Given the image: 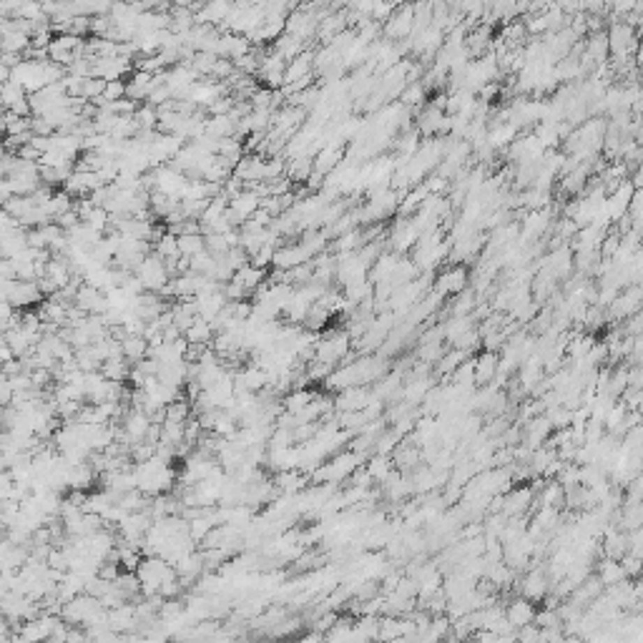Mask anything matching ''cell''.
I'll return each instance as SVG.
<instances>
[{"instance_id":"6da1fadb","label":"cell","mask_w":643,"mask_h":643,"mask_svg":"<svg viewBox=\"0 0 643 643\" xmlns=\"http://www.w3.org/2000/svg\"><path fill=\"white\" fill-rule=\"evenodd\" d=\"M136 573H138V581H141V596L158 593L163 583H169V581H174V578H179V573H176L174 566H171L169 561L158 558V556L144 558Z\"/></svg>"},{"instance_id":"7a4b0ae2","label":"cell","mask_w":643,"mask_h":643,"mask_svg":"<svg viewBox=\"0 0 643 643\" xmlns=\"http://www.w3.org/2000/svg\"><path fill=\"white\" fill-rule=\"evenodd\" d=\"M3 300L10 302L18 312L33 304H43V292L38 281H20V279H3Z\"/></svg>"},{"instance_id":"3957f363","label":"cell","mask_w":643,"mask_h":643,"mask_svg":"<svg viewBox=\"0 0 643 643\" xmlns=\"http://www.w3.org/2000/svg\"><path fill=\"white\" fill-rule=\"evenodd\" d=\"M133 274L141 279V284L146 287V292H154V294H158L171 281V274H169V269H166V262H163L156 251H151V254L146 256L144 262H141V267H138Z\"/></svg>"},{"instance_id":"277c9868","label":"cell","mask_w":643,"mask_h":643,"mask_svg":"<svg viewBox=\"0 0 643 643\" xmlns=\"http://www.w3.org/2000/svg\"><path fill=\"white\" fill-rule=\"evenodd\" d=\"M608 45L616 61H628L633 50H638V33L628 23L613 20L611 31H608Z\"/></svg>"},{"instance_id":"5b68a950","label":"cell","mask_w":643,"mask_h":643,"mask_svg":"<svg viewBox=\"0 0 643 643\" xmlns=\"http://www.w3.org/2000/svg\"><path fill=\"white\" fill-rule=\"evenodd\" d=\"M468 281H470L468 269L460 267V264H455V267H448L445 272L437 274L435 292L440 294V297H457L460 292L468 289Z\"/></svg>"},{"instance_id":"8992f818","label":"cell","mask_w":643,"mask_h":643,"mask_svg":"<svg viewBox=\"0 0 643 643\" xmlns=\"http://www.w3.org/2000/svg\"><path fill=\"white\" fill-rule=\"evenodd\" d=\"M518 593L523 596V598L533 600V603H538V600H545L550 596V578H548V573H545L543 568H531L528 573L523 575V581L518 583Z\"/></svg>"},{"instance_id":"52a82bcc","label":"cell","mask_w":643,"mask_h":643,"mask_svg":"<svg viewBox=\"0 0 643 643\" xmlns=\"http://www.w3.org/2000/svg\"><path fill=\"white\" fill-rule=\"evenodd\" d=\"M385 36L392 40H402V38L413 36L415 31V8L413 6H400L392 13V18L385 23Z\"/></svg>"},{"instance_id":"ba28073f","label":"cell","mask_w":643,"mask_h":643,"mask_svg":"<svg viewBox=\"0 0 643 643\" xmlns=\"http://www.w3.org/2000/svg\"><path fill=\"white\" fill-rule=\"evenodd\" d=\"M535 616H538L535 603L528 600V598H523V596L512 598L510 603L505 606V619L510 621V626L515 628V631H520V628H525V626L535 623Z\"/></svg>"},{"instance_id":"9c48e42d","label":"cell","mask_w":643,"mask_h":643,"mask_svg":"<svg viewBox=\"0 0 643 643\" xmlns=\"http://www.w3.org/2000/svg\"><path fill=\"white\" fill-rule=\"evenodd\" d=\"M500 375V355L485 352L475 357V387H490L493 380Z\"/></svg>"},{"instance_id":"30bf717a","label":"cell","mask_w":643,"mask_h":643,"mask_svg":"<svg viewBox=\"0 0 643 643\" xmlns=\"http://www.w3.org/2000/svg\"><path fill=\"white\" fill-rule=\"evenodd\" d=\"M75 306H81L86 314H106L111 309L106 294L101 292V289L91 287V284H86V281H83V287L75 294Z\"/></svg>"},{"instance_id":"8fae6325","label":"cell","mask_w":643,"mask_h":643,"mask_svg":"<svg viewBox=\"0 0 643 643\" xmlns=\"http://www.w3.org/2000/svg\"><path fill=\"white\" fill-rule=\"evenodd\" d=\"M369 402H372V394H369L367 390H364V387H352V390H344V392L337 394V400H334V410H337L339 415L362 413Z\"/></svg>"},{"instance_id":"7c38bea8","label":"cell","mask_w":643,"mask_h":643,"mask_svg":"<svg viewBox=\"0 0 643 643\" xmlns=\"http://www.w3.org/2000/svg\"><path fill=\"white\" fill-rule=\"evenodd\" d=\"M550 435H553V425H550V420L545 415H538L531 422H525V448H543V443L550 440Z\"/></svg>"},{"instance_id":"4fadbf2b","label":"cell","mask_w":643,"mask_h":643,"mask_svg":"<svg viewBox=\"0 0 643 643\" xmlns=\"http://www.w3.org/2000/svg\"><path fill=\"white\" fill-rule=\"evenodd\" d=\"M596 578H598L600 586L606 588V591L628 581V578H626L623 566H621V561H613V558H600L598 568H596Z\"/></svg>"},{"instance_id":"5bb4252c","label":"cell","mask_w":643,"mask_h":643,"mask_svg":"<svg viewBox=\"0 0 643 643\" xmlns=\"http://www.w3.org/2000/svg\"><path fill=\"white\" fill-rule=\"evenodd\" d=\"M306 480H309V475L302 473V470H284V473H276L274 485L276 490H281V495H300L304 493Z\"/></svg>"},{"instance_id":"9a60e30c","label":"cell","mask_w":643,"mask_h":643,"mask_svg":"<svg viewBox=\"0 0 643 643\" xmlns=\"http://www.w3.org/2000/svg\"><path fill=\"white\" fill-rule=\"evenodd\" d=\"M0 246H3V259H15L20 251L28 249V229L0 231Z\"/></svg>"},{"instance_id":"2e32d148","label":"cell","mask_w":643,"mask_h":643,"mask_svg":"<svg viewBox=\"0 0 643 643\" xmlns=\"http://www.w3.org/2000/svg\"><path fill=\"white\" fill-rule=\"evenodd\" d=\"M98 473L94 470L91 462H81V465H71V475H68V487L71 490H83L88 493V487L94 485Z\"/></svg>"},{"instance_id":"e0dca14e","label":"cell","mask_w":643,"mask_h":643,"mask_svg":"<svg viewBox=\"0 0 643 643\" xmlns=\"http://www.w3.org/2000/svg\"><path fill=\"white\" fill-rule=\"evenodd\" d=\"M314 397H317V392H312V390H292V392L284 394V400H281V405H284V413L289 415H302L306 410V407L312 405Z\"/></svg>"},{"instance_id":"ac0fdd59","label":"cell","mask_w":643,"mask_h":643,"mask_svg":"<svg viewBox=\"0 0 643 643\" xmlns=\"http://www.w3.org/2000/svg\"><path fill=\"white\" fill-rule=\"evenodd\" d=\"M237 121L231 119V116H209L207 121V136L212 138H231L237 136Z\"/></svg>"},{"instance_id":"d6986e66","label":"cell","mask_w":643,"mask_h":643,"mask_svg":"<svg viewBox=\"0 0 643 643\" xmlns=\"http://www.w3.org/2000/svg\"><path fill=\"white\" fill-rule=\"evenodd\" d=\"M31 45H33V38L25 36V33L10 31V33H6V36H0V53H15V56H23Z\"/></svg>"},{"instance_id":"ffe728a7","label":"cell","mask_w":643,"mask_h":643,"mask_svg":"<svg viewBox=\"0 0 643 643\" xmlns=\"http://www.w3.org/2000/svg\"><path fill=\"white\" fill-rule=\"evenodd\" d=\"M314 174V158L309 156H302V158H292V161H287V179L289 182H309Z\"/></svg>"},{"instance_id":"44dd1931","label":"cell","mask_w":643,"mask_h":643,"mask_svg":"<svg viewBox=\"0 0 643 643\" xmlns=\"http://www.w3.org/2000/svg\"><path fill=\"white\" fill-rule=\"evenodd\" d=\"M621 528H626L628 533H636L643 528V503H626L621 508Z\"/></svg>"},{"instance_id":"7402d4cb","label":"cell","mask_w":643,"mask_h":643,"mask_svg":"<svg viewBox=\"0 0 643 643\" xmlns=\"http://www.w3.org/2000/svg\"><path fill=\"white\" fill-rule=\"evenodd\" d=\"M550 221V214L548 212H531L528 216H525L523 221V237L518 239V242H523V239H535L540 237L545 231V226H548Z\"/></svg>"},{"instance_id":"603a6c76","label":"cell","mask_w":643,"mask_h":643,"mask_svg":"<svg viewBox=\"0 0 643 643\" xmlns=\"http://www.w3.org/2000/svg\"><path fill=\"white\" fill-rule=\"evenodd\" d=\"M184 337H186L189 344H209V347H212L214 337H216V332H214L212 322H207V319L199 317L194 325H191V330L184 334Z\"/></svg>"},{"instance_id":"cb8c5ba5","label":"cell","mask_w":643,"mask_h":643,"mask_svg":"<svg viewBox=\"0 0 643 643\" xmlns=\"http://www.w3.org/2000/svg\"><path fill=\"white\" fill-rule=\"evenodd\" d=\"M364 470H367V475L372 478V482H385L390 475L394 473V470H392V460H390L387 455L369 457V460L364 462Z\"/></svg>"},{"instance_id":"d4e9b609","label":"cell","mask_w":643,"mask_h":643,"mask_svg":"<svg viewBox=\"0 0 643 643\" xmlns=\"http://www.w3.org/2000/svg\"><path fill=\"white\" fill-rule=\"evenodd\" d=\"M272 48H274L276 53H279V56L284 58L287 63L294 61V58H300L302 53L306 50L304 43H302V40H297L294 36H289V33H284L279 40H274V43H272Z\"/></svg>"},{"instance_id":"484cf974","label":"cell","mask_w":643,"mask_h":643,"mask_svg":"<svg viewBox=\"0 0 643 643\" xmlns=\"http://www.w3.org/2000/svg\"><path fill=\"white\" fill-rule=\"evenodd\" d=\"M101 375L111 382H128L131 375V367H128V360L119 357V360H108V362L101 364Z\"/></svg>"},{"instance_id":"4316f807","label":"cell","mask_w":643,"mask_h":643,"mask_svg":"<svg viewBox=\"0 0 643 643\" xmlns=\"http://www.w3.org/2000/svg\"><path fill=\"white\" fill-rule=\"evenodd\" d=\"M121 344H124V357L131 364H138L141 360H146V357H149L151 344L146 342L144 337H126Z\"/></svg>"},{"instance_id":"83f0119b","label":"cell","mask_w":643,"mask_h":643,"mask_svg":"<svg viewBox=\"0 0 643 643\" xmlns=\"http://www.w3.org/2000/svg\"><path fill=\"white\" fill-rule=\"evenodd\" d=\"M154 251L161 256L163 262H176V259H182V251H179V237H174V234L166 231V234L154 244Z\"/></svg>"},{"instance_id":"f1b7e54d","label":"cell","mask_w":643,"mask_h":643,"mask_svg":"<svg viewBox=\"0 0 643 643\" xmlns=\"http://www.w3.org/2000/svg\"><path fill=\"white\" fill-rule=\"evenodd\" d=\"M179 251L186 259H194L196 254L207 251V239H204V234H184V237H179Z\"/></svg>"},{"instance_id":"f546056e","label":"cell","mask_w":643,"mask_h":643,"mask_svg":"<svg viewBox=\"0 0 643 643\" xmlns=\"http://www.w3.org/2000/svg\"><path fill=\"white\" fill-rule=\"evenodd\" d=\"M462 362H468V352H462V350H450V352H445L443 360L437 362V375L452 377V375H455V369L460 367Z\"/></svg>"},{"instance_id":"4dcf8cb0","label":"cell","mask_w":643,"mask_h":643,"mask_svg":"<svg viewBox=\"0 0 643 643\" xmlns=\"http://www.w3.org/2000/svg\"><path fill=\"white\" fill-rule=\"evenodd\" d=\"M0 101H3V108L10 111V108H15L18 103L28 101V91H25L23 86H18L15 81H10V83H6V86L0 88Z\"/></svg>"},{"instance_id":"1f68e13d","label":"cell","mask_w":643,"mask_h":643,"mask_svg":"<svg viewBox=\"0 0 643 643\" xmlns=\"http://www.w3.org/2000/svg\"><path fill=\"white\" fill-rule=\"evenodd\" d=\"M191 402L186 400V394L184 397H179L176 402H171L169 407H166V422H179V425H186L189 420H191Z\"/></svg>"},{"instance_id":"d6a6232c","label":"cell","mask_w":643,"mask_h":643,"mask_svg":"<svg viewBox=\"0 0 643 643\" xmlns=\"http://www.w3.org/2000/svg\"><path fill=\"white\" fill-rule=\"evenodd\" d=\"M478 297H475L473 289H465V292H460L452 300V304H450V312H452V317H470V312L475 309V304H478Z\"/></svg>"},{"instance_id":"836d02e7","label":"cell","mask_w":643,"mask_h":643,"mask_svg":"<svg viewBox=\"0 0 643 643\" xmlns=\"http://www.w3.org/2000/svg\"><path fill=\"white\" fill-rule=\"evenodd\" d=\"M136 124L141 126V131H158V108L151 103H141L136 111Z\"/></svg>"},{"instance_id":"e575fe53","label":"cell","mask_w":643,"mask_h":643,"mask_svg":"<svg viewBox=\"0 0 643 643\" xmlns=\"http://www.w3.org/2000/svg\"><path fill=\"white\" fill-rule=\"evenodd\" d=\"M545 417L550 420L553 430H568V427L573 425V410H568V407H563V405L548 407V410H545Z\"/></svg>"},{"instance_id":"d590c367","label":"cell","mask_w":643,"mask_h":643,"mask_svg":"<svg viewBox=\"0 0 643 643\" xmlns=\"http://www.w3.org/2000/svg\"><path fill=\"white\" fill-rule=\"evenodd\" d=\"M36 209V204H33L31 196H13V199H8L6 204H3V212L13 214L15 219H23L28 212H33Z\"/></svg>"},{"instance_id":"8d00e7d4","label":"cell","mask_w":643,"mask_h":643,"mask_svg":"<svg viewBox=\"0 0 643 643\" xmlns=\"http://www.w3.org/2000/svg\"><path fill=\"white\" fill-rule=\"evenodd\" d=\"M400 98H402V106H417V103H422V101L427 98V91H425V86L417 83V81L407 83Z\"/></svg>"},{"instance_id":"74e56055","label":"cell","mask_w":643,"mask_h":643,"mask_svg":"<svg viewBox=\"0 0 643 643\" xmlns=\"http://www.w3.org/2000/svg\"><path fill=\"white\" fill-rule=\"evenodd\" d=\"M443 355H445L443 344H422V347L417 350V357H420V360H422L425 364L440 362V360H443Z\"/></svg>"},{"instance_id":"f35d334b","label":"cell","mask_w":643,"mask_h":643,"mask_svg":"<svg viewBox=\"0 0 643 643\" xmlns=\"http://www.w3.org/2000/svg\"><path fill=\"white\" fill-rule=\"evenodd\" d=\"M621 566H623V570H626V578H638V575H643V563L638 561L636 556H623L621 558Z\"/></svg>"},{"instance_id":"ab89813d","label":"cell","mask_w":643,"mask_h":643,"mask_svg":"<svg viewBox=\"0 0 643 643\" xmlns=\"http://www.w3.org/2000/svg\"><path fill=\"white\" fill-rule=\"evenodd\" d=\"M56 224L61 226L63 231H71V229H75L78 224H83V221H81V214L75 212V209H71V212L61 214V216L56 219Z\"/></svg>"},{"instance_id":"60d3db41","label":"cell","mask_w":643,"mask_h":643,"mask_svg":"<svg viewBox=\"0 0 643 643\" xmlns=\"http://www.w3.org/2000/svg\"><path fill=\"white\" fill-rule=\"evenodd\" d=\"M31 131L36 133V136H56V128H53L45 119H40V116H33L31 119Z\"/></svg>"},{"instance_id":"b9f144b4","label":"cell","mask_w":643,"mask_h":643,"mask_svg":"<svg viewBox=\"0 0 643 643\" xmlns=\"http://www.w3.org/2000/svg\"><path fill=\"white\" fill-rule=\"evenodd\" d=\"M425 186H427V191H430L432 196H440V191H445L448 189V179H443V176H430L425 182Z\"/></svg>"},{"instance_id":"7bdbcfd3","label":"cell","mask_w":643,"mask_h":643,"mask_svg":"<svg viewBox=\"0 0 643 643\" xmlns=\"http://www.w3.org/2000/svg\"><path fill=\"white\" fill-rule=\"evenodd\" d=\"M182 337H184V332L176 325H171L169 330H163V342H179Z\"/></svg>"},{"instance_id":"ee69618b","label":"cell","mask_w":643,"mask_h":643,"mask_svg":"<svg viewBox=\"0 0 643 643\" xmlns=\"http://www.w3.org/2000/svg\"><path fill=\"white\" fill-rule=\"evenodd\" d=\"M325 638H319V633H309V636H304V638H300V641H294V643H322Z\"/></svg>"},{"instance_id":"f6af8a7d","label":"cell","mask_w":643,"mask_h":643,"mask_svg":"<svg viewBox=\"0 0 643 643\" xmlns=\"http://www.w3.org/2000/svg\"><path fill=\"white\" fill-rule=\"evenodd\" d=\"M633 186H636V189H643V163L638 166L636 176H633Z\"/></svg>"},{"instance_id":"bcb514c9","label":"cell","mask_w":643,"mask_h":643,"mask_svg":"<svg viewBox=\"0 0 643 643\" xmlns=\"http://www.w3.org/2000/svg\"><path fill=\"white\" fill-rule=\"evenodd\" d=\"M45 643H68V641H63V638H56V636H53L50 641H45Z\"/></svg>"}]
</instances>
